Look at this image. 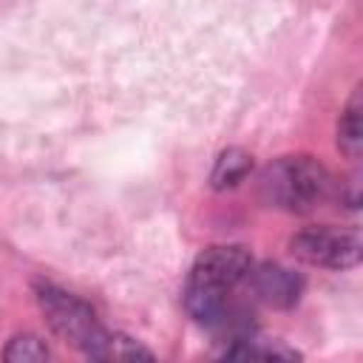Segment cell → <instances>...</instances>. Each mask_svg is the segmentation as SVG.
Wrapping results in <instances>:
<instances>
[{"label": "cell", "instance_id": "6da1fadb", "mask_svg": "<svg viewBox=\"0 0 363 363\" xmlns=\"http://www.w3.org/2000/svg\"><path fill=\"white\" fill-rule=\"evenodd\" d=\"M250 269H252V255L247 247L218 244L201 250L184 284V306L190 318L213 329L230 306V292L247 281Z\"/></svg>", "mask_w": 363, "mask_h": 363}, {"label": "cell", "instance_id": "7a4b0ae2", "mask_svg": "<svg viewBox=\"0 0 363 363\" xmlns=\"http://www.w3.org/2000/svg\"><path fill=\"white\" fill-rule=\"evenodd\" d=\"M332 190V173L312 156H281L258 176V196L286 213H312L329 201Z\"/></svg>", "mask_w": 363, "mask_h": 363}, {"label": "cell", "instance_id": "3957f363", "mask_svg": "<svg viewBox=\"0 0 363 363\" xmlns=\"http://www.w3.org/2000/svg\"><path fill=\"white\" fill-rule=\"evenodd\" d=\"M37 303L45 315V323L51 326V332L65 340L68 346L79 349L85 357H94L96 360V352L99 346L105 343L108 337V329L96 320L94 309L79 301L77 295L60 289V286H51V284H40L37 286Z\"/></svg>", "mask_w": 363, "mask_h": 363}, {"label": "cell", "instance_id": "277c9868", "mask_svg": "<svg viewBox=\"0 0 363 363\" xmlns=\"http://www.w3.org/2000/svg\"><path fill=\"white\" fill-rule=\"evenodd\" d=\"M289 252L309 264L323 269H352L360 264L363 244L357 230H340V227H309L289 238Z\"/></svg>", "mask_w": 363, "mask_h": 363}, {"label": "cell", "instance_id": "5b68a950", "mask_svg": "<svg viewBox=\"0 0 363 363\" xmlns=\"http://www.w3.org/2000/svg\"><path fill=\"white\" fill-rule=\"evenodd\" d=\"M247 284H250V292L272 309H289L303 295V278L295 269H286V267L269 264V261L258 264V267L252 264Z\"/></svg>", "mask_w": 363, "mask_h": 363}, {"label": "cell", "instance_id": "8992f818", "mask_svg": "<svg viewBox=\"0 0 363 363\" xmlns=\"http://www.w3.org/2000/svg\"><path fill=\"white\" fill-rule=\"evenodd\" d=\"M252 167V159L250 153H244L241 147H227L218 153L216 164H213V173H210V184L216 190H227V187H235L238 182L247 179Z\"/></svg>", "mask_w": 363, "mask_h": 363}, {"label": "cell", "instance_id": "52a82bcc", "mask_svg": "<svg viewBox=\"0 0 363 363\" xmlns=\"http://www.w3.org/2000/svg\"><path fill=\"white\" fill-rule=\"evenodd\" d=\"M224 354H227V357H241V360H275V357H281V360H295V357H301L295 349L284 346L281 340H258V337H252V335L233 340V343L224 349Z\"/></svg>", "mask_w": 363, "mask_h": 363}, {"label": "cell", "instance_id": "ba28073f", "mask_svg": "<svg viewBox=\"0 0 363 363\" xmlns=\"http://www.w3.org/2000/svg\"><path fill=\"white\" fill-rule=\"evenodd\" d=\"M337 147L346 159L357 162L360 159V147H363V128H360V91L352 94L346 111L340 113V125H337Z\"/></svg>", "mask_w": 363, "mask_h": 363}, {"label": "cell", "instance_id": "9c48e42d", "mask_svg": "<svg viewBox=\"0 0 363 363\" xmlns=\"http://www.w3.org/2000/svg\"><path fill=\"white\" fill-rule=\"evenodd\" d=\"M3 357L11 363H40V360H48L51 352H48L45 340H40L37 335H17L9 340Z\"/></svg>", "mask_w": 363, "mask_h": 363}]
</instances>
